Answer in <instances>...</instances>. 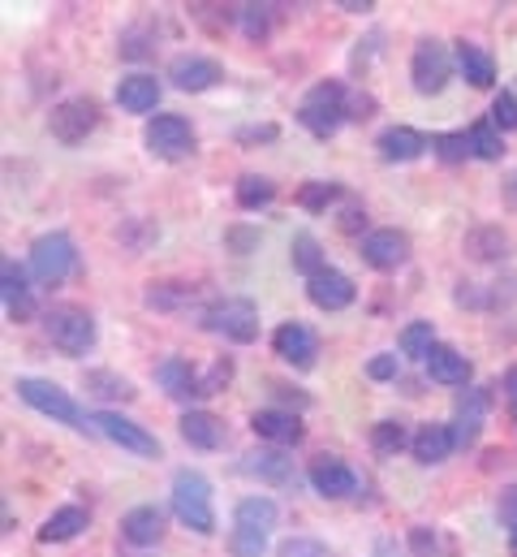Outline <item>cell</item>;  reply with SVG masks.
Returning <instances> with one entry per match:
<instances>
[{
    "instance_id": "obj_1",
    "label": "cell",
    "mask_w": 517,
    "mask_h": 557,
    "mask_svg": "<svg viewBox=\"0 0 517 557\" xmlns=\"http://www.w3.org/2000/svg\"><path fill=\"white\" fill-rule=\"evenodd\" d=\"M173 515L181 528H190L194 536H212L216 532V506H212V484L203 471L181 467L173 475Z\"/></svg>"
},
{
    "instance_id": "obj_2",
    "label": "cell",
    "mask_w": 517,
    "mask_h": 557,
    "mask_svg": "<svg viewBox=\"0 0 517 557\" xmlns=\"http://www.w3.org/2000/svg\"><path fill=\"white\" fill-rule=\"evenodd\" d=\"M345 117H350V96H345L341 83H315V87L302 96V104H298V122H302L315 139L337 135Z\"/></svg>"
},
{
    "instance_id": "obj_3",
    "label": "cell",
    "mask_w": 517,
    "mask_h": 557,
    "mask_svg": "<svg viewBox=\"0 0 517 557\" xmlns=\"http://www.w3.org/2000/svg\"><path fill=\"white\" fill-rule=\"evenodd\" d=\"M43 333L48 342L61 350V355H87L96 346V320L87 307H74V302H56L43 311Z\"/></svg>"
},
{
    "instance_id": "obj_4",
    "label": "cell",
    "mask_w": 517,
    "mask_h": 557,
    "mask_svg": "<svg viewBox=\"0 0 517 557\" xmlns=\"http://www.w3.org/2000/svg\"><path fill=\"white\" fill-rule=\"evenodd\" d=\"M272 528H276V502L272 497H247V502H238V510H234V536H229L234 557H263Z\"/></svg>"
},
{
    "instance_id": "obj_5",
    "label": "cell",
    "mask_w": 517,
    "mask_h": 557,
    "mask_svg": "<svg viewBox=\"0 0 517 557\" xmlns=\"http://www.w3.org/2000/svg\"><path fill=\"white\" fill-rule=\"evenodd\" d=\"M13 389H17V398H22L30 411L56 419V423H65V428H87V419H83V411H78V403H74L61 385L39 381V376H17Z\"/></svg>"
},
{
    "instance_id": "obj_6",
    "label": "cell",
    "mask_w": 517,
    "mask_h": 557,
    "mask_svg": "<svg viewBox=\"0 0 517 557\" xmlns=\"http://www.w3.org/2000/svg\"><path fill=\"white\" fill-rule=\"evenodd\" d=\"M78 264V251H74V238L70 234H43L35 238L30 247V277L39 285H61V281L74 273Z\"/></svg>"
},
{
    "instance_id": "obj_7",
    "label": "cell",
    "mask_w": 517,
    "mask_h": 557,
    "mask_svg": "<svg viewBox=\"0 0 517 557\" xmlns=\"http://www.w3.org/2000/svg\"><path fill=\"white\" fill-rule=\"evenodd\" d=\"M203 329L229 337V342H255L258 337V307L251 298H220L203 311Z\"/></svg>"
},
{
    "instance_id": "obj_8",
    "label": "cell",
    "mask_w": 517,
    "mask_h": 557,
    "mask_svg": "<svg viewBox=\"0 0 517 557\" xmlns=\"http://www.w3.org/2000/svg\"><path fill=\"white\" fill-rule=\"evenodd\" d=\"M409 78H414V91L423 96H440L453 78V57L440 39H418L414 48V61H409Z\"/></svg>"
},
{
    "instance_id": "obj_9",
    "label": "cell",
    "mask_w": 517,
    "mask_h": 557,
    "mask_svg": "<svg viewBox=\"0 0 517 557\" xmlns=\"http://www.w3.org/2000/svg\"><path fill=\"white\" fill-rule=\"evenodd\" d=\"M96 122H100V109H96V100L91 96H70V100H61L56 109H52V117H48V131H52V139L65 143V147H78V143L87 139L91 131H96Z\"/></svg>"
},
{
    "instance_id": "obj_10",
    "label": "cell",
    "mask_w": 517,
    "mask_h": 557,
    "mask_svg": "<svg viewBox=\"0 0 517 557\" xmlns=\"http://www.w3.org/2000/svg\"><path fill=\"white\" fill-rule=\"evenodd\" d=\"M87 428H96L100 436H109L113 445H122V449L138 454V458H160V441H155L142 423L117 416V411H96V416H87Z\"/></svg>"
},
{
    "instance_id": "obj_11",
    "label": "cell",
    "mask_w": 517,
    "mask_h": 557,
    "mask_svg": "<svg viewBox=\"0 0 517 557\" xmlns=\"http://www.w3.org/2000/svg\"><path fill=\"white\" fill-rule=\"evenodd\" d=\"M142 143H147V151L160 156V160H181V156L194 147V131H190L186 117H177V113H160V117L147 122Z\"/></svg>"
},
{
    "instance_id": "obj_12",
    "label": "cell",
    "mask_w": 517,
    "mask_h": 557,
    "mask_svg": "<svg viewBox=\"0 0 517 557\" xmlns=\"http://www.w3.org/2000/svg\"><path fill=\"white\" fill-rule=\"evenodd\" d=\"M311 488L319 493V497H332V502H341V497H354L358 493V475H354V467L350 462H341V458H315L311 462Z\"/></svg>"
},
{
    "instance_id": "obj_13",
    "label": "cell",
    "mask_w": 517,
    "mask_h": 557,
    "mask_svg": "<svg viewBox=\"0 0 517 557\" xmlns=\"http://www.w3.org/2000/svg\"><path fill=\"white\" fill-rule=\"evenodd\" d=\"M168 78H173V87L177 91H207V87H216L220 78H225V70H220V61H212V57H199V52H186V57H177L173 65H168Z\"/></svg>"
},
{
    "instance_id": "obj_14",
    "label": "cell",
    "mask_w": 517,
    "mask_h": 557,
    "mask_svg": "<svg viewBox=\"0 0 517 557\" xmlns=\"http://www.w3.org/2000/svg\"><path fill=\"white\" fill-rule=\"evenodd\" d=\"M272 350H276L289 368H311L315 355H319V342H315V333H311L306 324L289 320V324H280V329L272 333Z\"/></svg>"
},
{
    "instance_id": "obj_15",
    "label": "cell",
    "mask_w": 517,
    "mask_h": 557,
    "mask_svg": "<svg viewBox=\"0 0 517 557\" xmlns=\"http://www.w3.org/2000/svg\"><path fill=\"white\" fill-rule=\"evenodd\" d=\"M306 298L319 311H345L358 298V285L345 277V273H337V269H324V273H315V277L306 281Z\"/></svg>"
},
{
    "instance_id": "obj_16",
    "label": "cell",
    "mask_w": 517,
    "mask_h": 557,
    "mask_svg": "<svg viewBox=\"0 0 517 557\" xmlns=\"http://www.w3.org/2000/svg\"><path fill=\"white\" fill-rule=\"evenodd\" d=\"M363 260L371 269H380V273H392V269H401L409 260V238L401 230H371L363 238Z\"/></svg>"
},
{
    "instance_id": "obj_17",
    "label": "cell",
    "mask_w": 517,
    "mask_h": 557,
    "mask_svg": "<svg viewBox=\"0 0 517 557\" xmlns=\"http://www.w3.org/2000/svg\"><path fill=\"white\" fill-rule=\"evenodd\" d=\"M155 385H160L168 398H177V403L203 398V376H199L186 359H164V363H155Z\"/></svg>"
},
{
    "instance_id": "obj_18",
    "label": "cell",
    "mask_w": 517,
    "mask_h": 557,
    "mask_svg": "<svg viewBox=\"0 0 517 557\" xmlns=\"http://www.w3.org/2000/svg\"><path fill=\"white\" fill-rule=\"evenodd\" d=\"M483 419H488V394H483V389H466V394L457 398V407H453V436H457V449L479 441Z\"/></svg>"
},
{
    "instance_id": "obj_19",
    "label": "cell",
    "mask_w": 517,
    "mask_h": 557,
    "mask_svg": "<svg viewBox=\"0 0 517 557\" xmlns=\"http://www.w3.org/2000/svg\"><path fill=\"white\" fill-rule=\"evenodd\" d=\"M0 294H4V311H9V320L26 324V320L35 315V294H30V285H26V273H22L13 260L0 264Z\"/></svg>"
},
{
    "instance_id": "obj_20",
    "label": "cell",
    "mask_w": 517,
    "mask_h": 557,
    "mask_svg": "<svg viewBox=\"0 0 517 557\" xmlns=\"http://www.w3.org/2000/svg\"><path fill=\"white\" fill-rule=\"evenodd\" d=\"M376 147H380V156H384L388 164H409V160H418L431 147V139L418 135L414 126H388V131H380Z\"/></svg>"
},
{
    "instance_id": "obj_21",
    "label": "cell",
    "mask_w": 517,
    "mask_h": 557,
    "mask_svg": "<svg viewBox=\"0 0 517 557\" xmlns=\"http://www.w3.org/2000/svg\"><path fill=\"white\" fill-rule=\"evenodd\" d=\"M409 449H414V458H418L423 467H436V462H444V458L457 449V436H453L449 423H423V428L414 432Z\"/></svg>"
},
{
    "instance_id": "obj_22",
    "label": "cell",
    "mask_w": 517,
    "mask_h": 557,
    "mask_svg": "<svg viewBox=\"0 0 517 557\" xmlns=\"http://www.w3.org/2000/svg\"><path fill=\"white\" fill-rule=\"evenodd\" d=\"M122 536H126L129 545H138V549L160 545V536H164V510L160 506H134L126 519H122Z\"/></svg>"
},
{
    "instance_id": "obj_23",
    "label": "cell",
    "mask_w": 517,
    "mask_h": 557,
    "mask_svg": "<svg viewBox=\"0 0 517 557\" xmlns=\"http://www.w3.org/2000/svg\"><path fill=\"white\" fill-rule=\"evenodd\" d=\"M251 428H255L258 441H272V445H298L302 441V419L293 411H255L251 416Z\"/></svg>"
},
{
    "instance_id": "obj_24",
    "label": "cell",
    "mask_w": 517,
    "mask_h": 557,
    "mask_svg": "<svg viewBox=\"0 0 517 557\" xmlns=\"http://www.w3.org/2000/svg\"><path fill=\"white\" fill-rule=\"evenodd\" d=\"M453 61H457V70H462V78H466L470 87H492V83H496V61H492V52H483L479 44L457 39Z\"/></svg>"
},
{
    "instance_id": "obj_25",
    "label": "cell",
    "mask_w": 517,
    "mask_h": 557,
    "mask_svg": "<svg viewBox=\"0 0 517 557\" xmlns=\"http://www.w3.org/2000/svg\"><path fill=\"white\" fill-rule=\"evenodd\" d=\"M87 523H91V515H87L83 506H61V510L48 515V523L39 528V541H43V545H70V541H78V536L87 532Z\"/></svg>"
},
{
    "instance_id": "obj_26",
    "label": "cell",
    "mask_w": 517,
    "mask_h": 557,
    "mask_svg": "<svg viewBox=\"0 0 517 557\" xmlns=\"http://www.w3.org/2000/svg\"><path fill=\"white\" fill-rule=\"evenodd\" d=\"M117 104H122L126 113H151V109L160 104V83H155V74H126V78L117 83Z\"/></svg>"
},
{
    "instance_id": "obj_27",
    "label": "cell",
    "mask_w": 517,
    "mask_h": 557,
    "mask_svg": "<svg viewBox=\"0 0 517 557\" xmlns=\"http://www.w3.org/2000/svg\"><path fill=\"white\" fill-rule=\"evenodd\" d=\"M423 363H427V376L440 381V385H466V381H470V363H466V355H457L453 346H440V342H436Z\"/></svg>"
},
{
    "instance_id": "obj_28",
    "label": "cell",
    "mask_w": 517,
    "mask_h": 557,
    "mask_svg": "<svg viewBox=\"0 0 517 557\" xmlns=\"http://www.w3.org/2000/svg\"><path fill=\"white\" fill-rule=\"evenodd\" d=\"M181 436L194 449H220L225 445V423L212 416V411H186L181 416Z\"/></svg>"
},
{
    "instance_id": "obj_29",
    "label": "cell",
    "mask_w": 517,
    "mask_h": 557,
    "mask_svg": "<svg viewBox=\"0 0 517 557\" xmlns=\"http://www.w3.org/2000/svg\"><path fill=\"white\" fill-rule=\"evenodd\" d=\"M242 471H247V475H258L263 484H293V458H285V454H276V449L247 454Z\"/></svg>"
},
{
    "instance_id": "obj_30",
    "label": "cell",
    "mask_w": 517,
    "mask_h": 557,
    "mask_svg": "<svg viewBox=\"0 0 517 557\" xmlns=\"http://www.w3.org/2000/svg\"><path fill=\"white\" fill-rule=\"evenodd\" d=\"M289 256H293V269L298 273H306V281L315 277V273H324L328 264H324V251H319V238L315 234H298L293 238V247H289Z\"/></svg>"
},
{
    "instance_id": "obj_31",
    "label": "cell",
    "mask_w": 517,
    "mask_h": 557,
    "mask_svg": "<svg viewBox=\"0 0 517 557\" xmlns=\"http://www.w3.org/2000/svg\"><path fill=\"white\" fill-rule=\"evenodd\" d=\"M272 199H276V182H267V177H258V173H247V177L238 182V208L258 212V208H267Z\"/></svg>"
},
{
    "instance_id": "obj_32",
    "label": "cell",
    "mask_w": 517,
    "mask_h": 557,
    "mask_svg": "<svg viewBox=\"0 0 517 557\" xmlns=\"http://www.w3.org/2000/svg\"><path fill=\"white\" fill-rule=\"evenodd\" d=\"M431 346H436V329H431V320H414V324L401 329V355H409V359H427Z\"/></svg>"
},
{
    "instance_id": "obj_33",
    "label": "cell",
    "mask_w": 517,
    "mask_h": 557,
    "mask_svg": "<svg viewBox=\"0 0 517 557\" xmlns=\"http://www.w3.org/2000/svg\"><path fill=\"white\" fill-rule=\"evenodd\" d=\"M466 135H470V151H475L479 160H501V156H505V139H501V131H496L492 122H475Z\"/></svg>"
},
{
    "instance_id": "obj_34",
    "label": "cell",
    "mask_w": 517,
    "mask_h": 557,
    "mask_svg": "<svg viewBox=\"0 0 517 557\" xmlns=\"http://www.w3.org/2000/svg\"><path fill=\"white\" fill-rule=\"evenodd\" d=\"M87 389L96 398H113V403H129L134 398V385L117 372H87Z\"/></svg>"
},
{
    "instance_id": "obj_35",
    "label": "cell",
    "mask_w": 517,
    "mask_h": 557,
    "mask_svg": "<svg viewBox=\"0 0 517 557\" xmlns=\"http://www.w3.org/2000/svg\"><path fill=\"white\" fill-rule=\"evenodd\" d=\"M405 441H414V436H405V428H401L396 419H380V423L371 428V445H376L380 458H396V454L405 449Z\"/></svg>"
},
{
    "instance_id": "obj_36",
    "label": "cell",
    "mask_w": 517,
    "mask_h": 557,
    "mask_svg": "<svg viewBox=\"0 0 517 557\" xmlns=\"http://www.w3.org/2000/svg\"><path fill=\"white\" fill-rule=\"evenodd\" d=\"M431 151L444 160V164H462L470 151V135L466 131H444V135H431Z\"/></svg>"
},
{
    "instance_id": "obj_37",
    "label": "cell",
    "mask_w": 517,
    "mask_h": 557,
    "mask_svg": "<svg viewBox=\"0 0 517 557\" xmlns=\"http://www.w3.org/2000/svg\"><path fill=\"white\" fill-rule=\"evenodd\" d=\"M345 190L337 186V182H306L302 190H298V203L306 208V212H328V203L332 199H341Z\"/></svg>"
},
{
    "instance_id": "obj_38",
    "label": "cell",
    "mask_w": 517,
    "mask_h": 557,
    "mask_svg": "<svg viewBox=\"0 0 517 557\" xmlns=\"http://www.w3.org/2000/svg\"><path fill=\"white\" fill-rule=\"evenodd\" d=\"M466 247L475 260H496V256H505V234L501 230H475L466 238Z\"/></svg>"
},
{
    "instance_id": "obj_39",
    "label": "cell",
    "mask_w": 517,
    "mask_h": 557,
    "mask_svg": "<svg viewBox=\"0 0 517 557\" xmlns=\"http://www.w3.org/2000/svg\"><path fill=\"white\" fill-rule=\"evenodd\" d=\"M238 22L251 39H267L272 35V4H242L238 9Z\"/></svg>"
},
{
    "instance_id": "obj_40",
    "label": "cell",
    "mask_w": 517,
    "mask_h": 557,
    "mask_svg": "<svg viewBox=\"0 0 517 557\" xmlns=\"http://www.w3.org/2000/svg\"><path fill=\"white\" fill-rule=\"evenodd\" d=\"M276 557H337V554L324 541H315V536H289V541H280Z\"/></svg>"
},
{
    "instance_id": "obj_41",
    "label": "cell",
    "mask_w": 517,
    "mask_h": 557,
    "mask_svg": "<svg viewBox=\"0 0 517 557\" xmlns=\"http://www.w3.org/2000/svg\"><path fill=\"white\" fill-rule=\"evenodd\" d=\"M444 541L436 528H409V554L414 557H444Z\"/></svg>"
},
{
    "instance_id": "obj_42",
    "label": "cell",
    "mask_w": 517,
    "mask_h": 557,
    "mask_svg": "<svg viewBox=\"0 0 517 557\" xmlns=\"http://www.w3.org/2000/svg\"><path fill=\"white\" fill-rule=\"evenodd\" d=\"M501 135L505 131H517V96H509V91H501L496 100H492V117H488Z\"/></svg>"
},
{
    "instance_id": "obj_43",
    "label": "cell",
    "mask_w": 517,
    "mask_h": 557,
    "mask_svg": "<svg viewBox=\"0 0 517 557\" xmlns=\"http://www.w3.org/2000/svg\"><path fill=\"white\" fill-rule=\"evenodd\" d=\"M229 376H234V363H229V359L212 363V372L203 376V398H207V394H220V389L229 385Z\"/></svg>"
},
{
    "instance_id": "obj_44",
    "label": "cell",
    "mask_w": 517,
    "mask_h": 557,
    "mask_svg": "<svg viewBox=\"0 0 517 557\" xmlns=\"http://www.w3.org/2000/svg\"><path fill=\"white\" fill-rule=\"evenodd\" d=\"M396 368H401L396 355H376V359L367 363V376H371V381H396Z\"/></svg>"
},
{
    "instance_id": "obj_45",
    "label": "cell",
    "mask_w": 517,
    "mask_h": 557,
    "mask_svg": "<svg viewBox=\"0 0 517 557\" xmlns=\"http://www.w3.org/2000/svg\"><path fill=\"white\" fill-rule=\"evenodd\" d=\"M501 523H505V528H517V484H509V488L501 493Z\"/></svg>"
},
{
    "instance_id": "obj_46",
    "label": "cell",
    "mask_w": 517,
    "mask_h": 557,
    "mask_svg": "<svg viewBox=\"0 0 517 557\" xmlns=\"http://www.w3.org/2000/svg\"><path fill=\"white\" fill-rule=\"evenodd\" d=\"M276 135H280L276 126H247V131H238L242 143H267V139H276Z\"/></svg>"
},
{
    "instance_id": "obj_47",
    "label": "cell",
    "mask_w": 517,
    "mask_h": 557,
    "mask_svg": "<svg viewBox=\"0 0 517 557\" xmlns=\"http://www.w3.org/2000/svg\"><path fill=\"white\" fill-rule=\"evenodd\" d=\"M358 225H367V216H363V212H358V208H350V212H345V216H341V230H345V234H354V230H358Z\"/></svg>"
},
{
    "instance_id": "obj_48",
    "label": "cell",
    "mask_w": 517,
    "mask_h": 557,
    "mask_svg": "<svg viewBox=\"0 0 517 557\" xmlns=\"http://www.w3.org/2000/svg\"><path fill=\"white\" fill-rule=\"evenodd\" d=\"M505 398H509V407H514V416H517V368L505 372Z\"/></svg>"
},
{
    "instance_id": "obj_49",
    "label": "cell",
    "mask_w": 517,
    "mask_h": 557,
    "mask_svg": "<svg viewBox=\"0 0 517 557\" xmlns=\"http://www.w3.org/2000/svg\"><path fill=\"white\" fill-rule=\"evenodd\" d=\"M505 203H509V208L517 212V169L509 173V182H505Z\"/></svg>"
},
{
    "instance_id": "obj_50",
    "label": "cell",
    "mask_w": 517,
    "mask_h": 557,
    "mask_svg": "<svg viewBox=\"0 0 517 557\" xmlns=\"http://www.w3.org/2000/svg\"><path fill=\"white\" fill-rule=\"evenodd\" d=\"M341 9H350V13H367L371 0H341Z\"/></svg>"
},
{
    "instance_id": "obj_51",
    "label": "cell",
    "mask_w": 517,
    "mask_h": 557,
    "mask_svg": "<svg viewBox=\"0 0 517 557\" xmlns=\"http://www.w3.org/2000/svg\"><path fill=\"white\" fill-rule=\"evenodd\" d=\"M376 557H396V545L392 541H376Z\"/></svg>"
},
{
    "instance_id": "obj_52",
    "label": "cell",
    "mask_w": 517,
    "mask_h": 557,
    "mask_svg": "<svg viewBox=\"0 0 517 557\" xmlns=\"http://www.w3.org/2000/svg\"><path fill=\"white\" fill-rule=\"evenodd\" d=\"M509 549L517 554V528H509Z\"/></svg>"
}]
</instances>
